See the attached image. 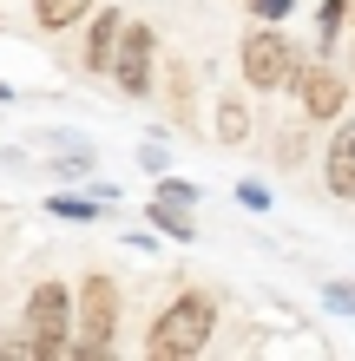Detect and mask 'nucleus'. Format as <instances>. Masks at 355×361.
Segmentation results:
<instances>
[{
    "label": "nucleus",
    "mask_w": 355,
    "mask_h": 361,
    "mask_svg": "<svg viewBox=\"0 0 355 361\" xmlns=\"http://www.w3.org/2000/svg\"><path fill=\"white\" fill-rule=\"evenodd\" d=\"M211 335H217V302L204 289H184L178 302L158 309L152 335H145V355L152 361H191V355L211 348Z\"/></svg>",
    "instance_id": "f257e3e1"
},
{
    "label": "nucleus",
    "mask_w": 355,
    "mask_h": 361,
    "mask_svg": "<svg viewBox=\"0 0 355 361\" xmlns=\"http://www.w3.org/2000/svg\"><path fill=\"white\" fill-rule=\"evenodd\" d=\"M7 355H33V361H59L73 355V289L66 283H33L27 295V322Z\"/></svg>",
    "instance_id": "f03ea898"
},
{
    "label": "nucleus",
    "mask_w": 355,
    "mask_h": 361,
    "mask_svg": "<svg viewBox=\"0 0 355 361\" xmlns=\"http://www.w3.org/2000/svg\"><path fill=\"white\" fill-rule=\"evenodd\" d=\"M119 335V283L112 276H86L73 295V361H99Z\"/></svg>",
    "instance_id": "7ed1b4c3"
},
{
    "label": "nucleus",
    "mask_w": 355,
    "mask_h": 361,
    "mask_svg": "<svg viewBox=\"0 0 355 361\" xmlns=\"http://www.w3.org/2000/svg\"><path fill=\"white\" fill-rule=\"evenodd\" d=\"M237 66H243V79H250L257 92H283V86H296L303 59H296V47H289V33H277V27H250L243 47H237Z\"/></svg>",
    "instance_id": "20e7f679"
},
{
    "label": "nucleus",
    "mask_w": 355,
    "mask_h": 361,
    "mask_svg": "<svg viewBox=\"0 0 355 361\" xmlns=\"http://www.w3.org/2000/svg\"><path fill=\"white\" fill-rule=\"evenodd\" d=\"M152 53H158V39L145 20H125V33H119V53H112V79H119V92L125 99H145L152 92Z\"/></svg>",
    "instance_id": "39448f33"
},
{
    "label": "nucleus",
    "mask_w": 355,
    "mask_h": 361,
    "mask_svg": "<svg viewBox=\"0 0 355 361\" xmlns=\"http://www.w3.org/2000/svg\"><path fill=\"white\" fill-rule=\"evenodd\" d=\"M349 79L342 73H329V66H303L296 73V105H303V118L309 125H336L342 118V105H349Z\"/></svg>",
    "instance_id": "423d86ee"
},
{
    "label": "nucleus",
    "mask_w": 355,
    "mask_h": 361,
    "mask_svg": "<svg viewBox=\"0 0 355 361\" xmlns=\"http://www.w3.org/2000/svg\"><path fill=\"white\" fill-rule=\"evenodd\" d=\"M323 184H329V197L355 204V118H349V125H336V138H329V158H323Z\"/></svg>",
    "instance_id": "0eeeda50"
},
{
    "label": "nucleus",
    "mask_w": 355,
    "mask_h": 361,
    "mask_svg": "<svg viewBox=\"0 0 355 361\" xmlns=\"http://www.w3.org/2000/svg\"><path fill=\"white\" fill-rule=\"evenodd\" d=\"M119 33H125V13H119V7H99L92 27H86V73H112Z\"/></svg>",
    "instance_id": "6e6552de"
},
{
    "label": "nucleus",
    "mask_w": 355,
    "mask_h": 361,
    "mask_svg": "<svg viewBox=\"0 0 355 361\" xmlns=\"http://www.w3.org/2000/svg\"><path fill=\"white\" fill-rule=\"evenodd\" d=\"M33 20L47 33H66L73 20H92V0H33Z\"/></svg>",
    "instance_id": "1a4fd4ad"
},
{
    "label": "nucleus",
    "mask_w": 355,
    "mask_h": 361,
    "mask_svg": "<svg viewBox=\"0 0 355 361\" xmlns=\"http://www.w3.org/2000/svg\"><path fill=\"white\" fill-rule=\"evenodd\" d=\"M152 224L164 230V237H178V243H191V237H198L191 204H178V197H158V204H152Z\"/></svg>",
    "instance_id": "9d476101"
},
{
    "label": "nucleus",
    "mask_w": 355,
    "mask_h": 361,
    "mask_svg": "<svg viewBox=\"0 0 355 361\" xmlns=\"http://www.w3.org/2000/svg\"><path fill=\"white\" fill-rule=\"evenodd\" d=\"M217 138H224V145H243V138H250V112H243V99H224V105H217Z\"/></svg>",
    "instance_id": "9b49d317"
},
{
    "label": "nucleus",
    "mask_w": 355,
    "mask_h": 361,
    "mask_svg": "<svg viewBox=\"0 0 355 361\" xmlns=\"http://www.w3.org/2000/svg\"><path fill=\"white\" fill-rule=\"evenodd\" d=\"M47 210H53V217H66V224H92V217H99V204H92V197H73V190H53Z\"/></svg>",
    "instance_id": "f8f14e48"
},
{
    "label": "nucleus",
    "mask_w": 355,
    "mask_h": 361,
    "mask_svg": "<svg viewBox=\"0 0 355 361\" xmlns=\"http://www.w3.org/2000/svg\"><path fill=\"white\" fill-rule=\"evenodd\" d=\"M342 20H349V0H323V13H316V33H323V47L342 33Z\"/></svg>",
    "instance_id": "ddd939ff"
},
{
    "label": "nucleus",
    "mask_w": 355,
    "mask_h": 361,
    "mask_svg": "<svg viewBox=\"0 0 355 361\" xmlns=\"http://www.w3.org/2000/svg\"><path fill=\"white\" fill-rule=\"evenodd\" d=\"M289 7H296V0H250V13H257V20H289Z\"/></svg>",
    "instance_id": "4468645a"
},
{
    "label": "nucleus",
    "mask_w": 355,
    "mask_h": 361,
    "mask_svg": "<svg viewBox=\"0 0 355 361\" xmlns=\"http://www.w3.org/2000/svg\"><path fill=\"white\" fill-rule=\"evenodd\" d=\"M158 197H178V204H198V190H191V184H178V178H164V184H158Z\"/></svg>",
    "instance_id": "2eb2a0df"
},
{
    "label": "nucleus",
    "mask_w": 355,
    "mask_h": 361,
    "mask_svg": "<svg viewBox=\"0 0 355 361\" xmlns=\"http://www.w3.org/2000/svg\"><path fill=\"white\" fill-rule=\"evenodd\" d=\"M329 309H342V315H355V289H342V283H329Z\"/></svg>",
    "instance_id": "dca6fc26"
},
{
    "label": "nucleus",
    "mask_w": 355,
    "mask_h": 361,
    "mask_svg": "<svg viewBox=\"0 0 355 361\" xmlns=\"http://www.w3.org/2000/svg\"><path fill=\"white\" fill-rule=\"evenodd\" d=\"M7 348H13V342H7V329H0V355H7Z\"/></svg>",
    "instance_id": "f3484780"
}]
</instances>
